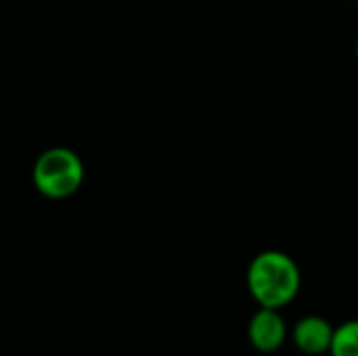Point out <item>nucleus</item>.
Instances as JSON below:
<instances>
[{"label": "nucleus", "instance_id": "obj_2", "mask_svg": "<svg viewBox=\"0 0 358 356\" xmlns=\"http://www.w3.org/2000/svg\"><path fill=\"white\" fill-rule=\"evenodd\" d=\"M34 187L48 199L71 197L84 183V164L67 147H50L34 164Z\"/></svg>", "mask_w": 358, "mask_h": 356}, {"label": "nucleus", "instance_id": "obj_4", "mask_svg": "<svg viewBox=\"0 0 358 356\" xmlns=\"http://www.w3.org/2000/svg\"><path fill=\"white\" fill-rule=\"evenodd\" d=\"M334 327L336 325H331V321H327L321 315H306L292 329L294 346L302 355H327L331 346V338H334Z\"/></svg>", "mask_w": 358, "mask_h": 356}, {"label": "nucleus", "instance_id": "obj_5", "mask_svg": "<svg viewBox=\"0 0 358 356\" xmlns=\"http://www.w3.org/2000/svg\"><path fill=\"white\" fill-rule=\"evenodd\" d=\"M329 356H358V319H350L334 327Z\"/></svg>", "mask_w": 358, "mask_h": 356}, {"label": "nucleus", "instance_id": "obj_3", "mask_svg": "<svg viewBox=\"0 0 358 356\" xmlns=\"http://www.w3.org/2000/svg\"><path fill=\"white\" fill-rule=\"evenodd\" d=\"M248 340L254 350L262 355H273L281 350L287 340V323L279 311L258 306L248 323Z\"/></svg>", "mask_w": 358, "mask_h": 356}, {"label": "nucleus", "instance_id": "obj_6", "mask_svg": "<svg viewBox=\"0 0 358 356\" xmlns=\"http://www.w3.org/2000/svg\"><path fill=\"white\" fill-rule=\"evenodd\" d=\"M357 57H358V38H357Z\"/></svg>", "mask_w": 358, "mask_h": 356}, {"label": "nucleus", "instance_id": "obj_1", "mask_svg": "<svg viewBox=\"0 0 358 356\" xmlns=\"http://www.w3.org/2000/svg\"><path fill=\"white\" fill-rule=\"evenodd\" d=\"M245 283L252 300L260 308L281 311L298 298L302 273L289 254L266 250L252 258L245 273Z\"/></svg>", "mask_w": 358, "mask_h": 356}]
</instances>
